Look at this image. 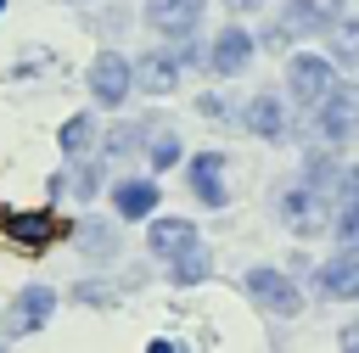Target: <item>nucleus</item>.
Instances as JSON below:
<instances>
[{"label":"nucleus","instance_id":"nucleus-1","mask_svg":"<svg viewBox=\"0 0 359 353\" xmlns=\"http://www.w3.org/2000/svg\"><path fill=\"white\" fill-rule=\"evenodd\" d=\"M309 112H314V129H320V140H325V146H348V140L359 134V90L331 84V95H325V101H314Z\"/></svg>","mask_w":359,"mask_h":353},{"label":"nucleus","instance_id":"nucleus-2","mask_svg":"<svg viewBox=\"0 0 359 353\" xmlns=\"http://www.w3.org/2000/svg\"><path fill=\"white\" fill-rule=\"evenodd\" d=\"M247 297L264 308V314H275V319H292L297 308H303V291L280 275V269H269V263H258V269H247Z\"/></svg>","mask_w":359,"mask_h":353},{"label":"nucleus","instance_id":"nucleus-3","mask_svg":"<svg viewBox=\"0 0 359 353\" xmlns=\"http://www.w3.org/2000/svg\"><path fill=\"white\" fill-rule=\"evenodd\" d=\"M196 50H140L135 56V90H146V95H168V90H180V73H185V62H191Z\"/></svg>","mask_w":359,"mask_h":353},{"label":"nucleus","instance_id":"nucleus-4","mask_svg":"<svg viewBox=\"0 0 359 353\" xmlns=\"http://www.w3.org/2000/svg\"><path fill=\"white\" fill-rule=\"evenodd\" d=\"M129 90H135V62L118 56V50H101V56L90 62V101H101V106H123Z\"/></svg>","mask_w":359,"mask_h":353},{"label":"nucleus","instance_id":"nucleus-5","mask_svg":"<svg viewBox=\"0 0 359 353\" xmlns=\"http://www.w3.org/2000/svg\"><path fill=\"white\" fill-rule=\"evenodd\" d=\"M286 84H292V95H297L303 106L325 101V95H331V84H337V73H331V56H314V50L292 56V67H286Z\"/></svg>","mask_w":359,"mask_h":353},{"label":"nucleus","instance_id":"nucleus-6","mask_svg":"<svg viewBox=\"0 0 359 353\" xmlns=\"http://www.w3.org/2000/svg\"><path fill=\"white\" fill-rule=\"evenodd\" d=\"M280 219H286V230H297V235H320V230H325V191H320V185H292V191H280Z\"/></svg>","mask_w":359,"mask_h":353},{"label":"nucleus","instance_id":"nucleus-7","mask_svg":"<svg viewBox=\"0 0 359 353\" xmlns=\"http://www.w3.org/2000/svg\"><path fill=\"white\" fill-rule=\"evenodd\" d=\"M247 62H252V39H247V28H219V39L208 45V67L219 73V78H241L247 73Z\"/></svg>","mask_w":359,"mask_h":353},{"label":"nucleus","instance_id":"nucleus-8","mask_svg":"<svg viewBox=\"0 0 359 353\" xmlns=\"http://www.w3.org/2000/svg\"><path fill=\"white\" fill-rule=\"evenodd\" d=\"M0 235H11L17 247H45L50 235H56V219L45 213V207H11V213H0Z\"/></svg>","mask_w":359,"mask_h":353},{"label":"nucleus","instance_id":"nucleus-9","mask_svg":"<svg viewBox=\"0 0 359 353\" xmlns=\"http://www.w3.org/2000/svg\"><path fill=\"white\" fill-rule=\"evenodd\" d=\"M320 291L325 297H337V303H359V252L353 247H342V258H331V263H320Z\"/></svg>","mask_w":359,"mask_h":353},{"label":"nucleus","instance_id":"nucleus-10","mask_svg":"<svg viewBox=\"0 0 359 353\" xmlns=\"http://www.w3.org/2000/svg\"><path fill=\"white\" fill-rule=\"evenodd\" d=\"M146 22H151L157 34L185 39V34L202 22V0H146Z\"/></svg>","mask_w":359,"mask_h":353},{"label":"nucleus","instance_id":"nucleus-11","mask_svg":"<svg viewBox=\"0 0 359 353\" xmlns=\"http://www.w3.org/2000/svg\"><path fill=\"white\" fill-rule=\"evenodd\" d=\"M50 308H56V291H50V286H22L17 303H11V331H17V336L39 331V325L50 319Z\"/></svg>","mask_w":359,"mask_h":353},{"label":"nucleus","instance_id":"nucleus-12","mask_svg":"<svg viewBox=\"0 0 359 353\" xmlns=\"http://www.w3.org/2000/svg\"><path fill=\"white\" fill-rule=\"evenodd\" d=\"M342 17V0H286V34H325Z\"/></svg>","mask_w":359,"mask_h":353},{"label":"nucleus","instance_id":"nucleus-13","mask_svg":"<svg viewBox=\"0 0 359 353\" xmlns=\"http://www.w3.org/2000/svg\"><path fill=\"white\" fill-rule=\"evenodd\" d=\"M191 191H196V202L224 207V157H219V151H202V157L191 162Z\"/></svg>","mask_w":359,"mask_h":353},{"label":"nucleus","instance_id":"nucleus-14","mask_svg":"<svg viewBox=\"0 0 359 353\" xmlns=\"http://www.w3.org/2000/svg\"><path fill=\"white\" fill-rule=\"evenodd\" d=\"M157 179H123V185H112V202H118V213L123 219H151V207H157Z\"/></svg>","mask_w":359,"mask_h":353},{"label":"nucleus","instance_id":"nucleus-15","mask_svg":"<svg viewBox=\"0 0 359 353\" xmlns=\"http://www.w3.org/2000/svg\"><path fill=\"white\" fill-rule=\"evenodd\" d=\"M146 241H151L157 258H180L185 247H196V224H191V219H157Z\"/></svg>","mask_w":359,"mask_h":353},{"label":"nucleus","instance_id":"nucleus-16","mask_svg":"<svg viewBox=\"0 0 359 353\" xmlns=\"http://www.w3.org/2000/svg\"><path fill=\"white\" fill-rule=\"evenodd\" d=\"M241 123H247L258 140H275V134L286 129V112H280V101H275V95H252V101L241 106Z\"/></svg>","mask_w":359,"mask_h":353},{"label":"nucleus","instance_id":"nucleus-17","mask_svg":"<svg viewBox=\"0 0 359 353\" xmlns=\"http://www.w3.org/2000/svg\"><path fill=\"white\" fill-rule=\"evenodd\" d=\"M325 34H331V56H337V62H353V67H359V17H337V22L325 28Z\"/></svg>","mask_w":359,"mask_h":353},{"label":"nucleus","instance_id":"nucleus-18","mask_svg":"<svg viewBox=\"0 0 359 353\" xmlns=\"http://www.w3.org/2000/svg\"><path fill=\"white\" fill-rule=\"evenodd\" d=\"M168 263H174V280H180V286L208 280V252H202V241H196V247H185V252H180V258H168Z\"/></svg>","mask_w":359,"mask_h":353},{"label":"nucleus","instance_id":"nucleus-19","mask_svg":"<svg viewBox=\"0 0 359 353\" xmlns=\"http://www.w3.org/2000/svg\"><path fill=\"white\" fill-rule=\"evenodd\" d=\"M337 241L359 252V196H342V213H337Z\"/></svg>","mask_w":359,"mask_h":353},{"label":"nucleus","instance_id":"nucleus-20","mask_svg":"<svg viewBox=\"0 0 359 353\" xmlns=\"http://www.w3.org/2000/svg\"><path fill=\"white\" fill-rule=\"evenodd\" d=\"M84 140H90V118L79 112V118H67V123H62V151H67V157H79V151H84Z\"/></svg>","mask_w":359,"mask_h":353},{"label":"nucleus","instance_id":"nucleus-21","mask_svg":"<svg viewBox=\"0 0 359 353\" xmlns=\"http://www.w3.org/2000/svg\"><path fill=\"white\" fill-rule=\"evenodd\" d=\"M180 162V140L174 134H157V146H151V168H174Z\"/></svg>","mask_w":359,"mask_h":353},{"label":"nucleus","instance_id":"nucleus-22","mask_svg":"<svg viewBox=\"0 0 359 353\" xmlns=\"http://www.w3.org/2000/svg\"><path fill=\"white\" fill-rule=\"evenodd\" d=\"M129 140H135V129H129V123H118V129L107 134V151L118 157V151H129Z\"/></svg>","mask_w":359,"mask_h":353},{"label":"nucleus","instance_id":"nucleus-23","mask_svg":"<svg viewBox=\"0 0 359 353\" xmlns=\"http://www.w3.org/2000/svg\"><path fill=\"white\" fill-rule=\"evenodd\" d=\"M337 347H342V353H359V319H348V325H342V336H337Z\"/></svg>","mask_w":359,"mask_h":353},{"label":"nucleus","instance_id":"nucleus-24","mask_svg":"<svg viewBox=\"0 0 359 353\" xmlns=\"http://www.w3.org/2000/svg\"><path fill=\"white\" fill-rule=\"evenodd\" d=\"M342 191H348V196H359V168H348V174H342Z\"/></svg>","mask_w":359,"mask_h":353},{"label":"nucleus","instance_id":"nucleus-25","mask_svg":"<svg viewBox=\"0 0 359 353\" xmlns=\"http://www.w3.org/2000/svg\"><path fill=\"white\" fill-rule=\"evenodd\" d=\"M0 353H6V347H0Z\"/></svg>","mask_w":359,"mask_h":353}]
</instances>
